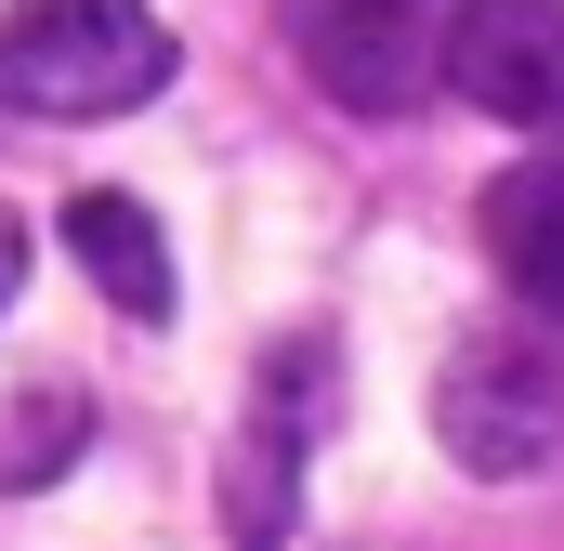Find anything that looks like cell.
<instances>
[{
  "label": "cell",
  "instance_id": "ba28073f",
  "mask_svg": "<svg viewBox=\"0 0 564 551\" xmlns=\"http://www.w3.org/2000/svg\"><path fill=\"white\" fill-rule=\"evenodd\" d=\"M79 446H93V408H79L66 381H40V395H0V499L53 486V473H66Z\"/></svg>",
  "mask_w": 564,
  "mask_h": 551
},
{
  "label": "cell",
  "instance_id": "277c9868",
  "mask_svg": "<svg viewBox=\"0 0 564 551\" xmlns=\"http://www.w3.org/2000/svg\"><path fill=\"white\" fill-rule=\"evenodd\" d=\"M446 26H459V0H289V53L355 119H408L421 106L446 79Z\"/></svg>",
  "mask_w": 564,
  "mask_h": 551
},
{
  "label": "cell",
  "instance_id": "8992f818",
  "mask_svg": "<svg viewBox=\"0 0 564 551\" xmlns=\"http://www.w3.org/2000/svg\"><path fill=\"white\" fill-rule=\"evenodd\" d=\"M473 237H486V276H499L539 328H564V144L552 158H512V171L473 197Z\"/></svg>",
  "mask_w": 564,
  "mask_h": 551
},
{
  "label": "cell",
  "instance_id": "3957f363",
  "mask_svg": "<svg viewBox=\"0 0 564 551\" xmlns=\"http://www.w3.org/2000/svg\"><path fill=\"white\" fill-rule=\"evenodd\" d=\"M328 420H341V342L302 315L289 342H263L250 408H237V446H224V539L237 551H289V526H302V460L328 446Z\"/></svg>",
  "mask_w": 564,
  "mask_h": 551
},
{
  "label": "cell",
  "instance_id": "6da1fadb",
  "mask_svg": "<svg viewBox=\"0 0 564 551\" xmlns=\"http://www.w3.org/2000/svg\"><path fill=\"white\" fill-rule=\"evenodd\" d=\"M184 40L144 0H13L0 13V119H132L171 93Z\"/></svg>",
  "mask_w": 564,
  "mask_h": 551
},
{
  "label": "cell",
  "instance_id": "5b68a950",
  "mask_svg": "<svg viewBox=\"0 0 564 551\" xmlns=\"http://www.w3.org/2000/svg\"><path fill=\"white\" fill-rule=\"evenodd\" d=\"M446 93L564 144V0H459L446 26Z\"/></svg>",
  "mask_w": 564,
  "mask_h": 551
},
{
  "label": "cell",
  "instance_id": "52a82bcc",
  "mask_svg": "<svg viewBox=\"0 0 564 551\" xmlns=\"http://www.w3.org/2000/svg\"><path fill=\"white\" fill-rule=\"evenodd\" d=\"M66 250H79V276H93L132 328H171L184 276H171V237H158V210H144V197H119V184L66 197Z\"/></svg>",
  "mask_w": 564,
  "mask_h": 551
},
{
  "label": "cell",
  "instance_id": "9c48e42d",
  "mask_svg": "<svg viewBox=\"0 0 564 551\" xmlns=\"http://www.w3.org/2000/svg\"><path fill=\"white\" fill-rule=\"evenodd\" d=\"M13 289H26V210H0V315H13Z\"/></svg>",
  "mask_w": 564,
  "mask_h": 551
},
{
  "label": "cell",
  "instance_id": "7a4b0ae2",
  "mask_svg": "<svg viewBox=\"0 0 564 551\" xmlns=\"http://www.w3.org/2000/svg\"><path fill=\"white\" fill-rule=\"evenodd\" d=\"M433 446L459 473H486V486L539 473L564 446V342L539 315H486V328L446 342V368H433Z\"/></svg>",
  "mask_w": 564,
  "mask_h": 551
}]
</instances>
